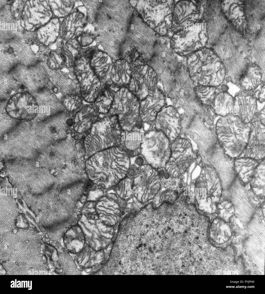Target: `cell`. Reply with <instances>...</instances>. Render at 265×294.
Returning a JSON list of instances; mask_svg holds the SVG:
<instances>
[{"label": "cell", "instance_id": "obj_16", "mask_svg": "<svg viewBox=\"0 0 265 294\" xmlns=\"http://www.w3.org/2000/svg\"><path fill=\"white\" fill-rule=\"evenodd\" d=\"M209 239L216 246H223L228 243L233 235L232 228L229 223L215 217L210 226Z\"/></svg>", "mask_w": 265, "mask_h": 294}, {"label": "cell", "instance_id": "obj_2", "mask_svg": "<svg viewBox=\"0 0 265 294\" xmlns=\"http://www.w3.org/2000/svg\"><path fill=\"white\" fill-rule=\"evenodd\" d=\"M171 154L165 168L171 173L181 175L186 172L194 162L201 164V158L197 150H194L187 137L180 136L171 142Z\"/></svg>", "mask_w": 265, "mask_h": 294}, {"label": "cell", "instance_id": "obj_37", "mask_svg": "<svg viewBox=\"0 0 265 294\" xmlns=\"http://www.w3.org/2000/svg\"><path fill=\"white\" fill-rule=\"evenodd\" d=\"M39 166V162H36V167H38Z\"/></svg>", "mask_w": 265, "mask_h": 294}, {"label": "cell", "instance_id": "obj_3", "mask_svg": "<svg viewBox=\"0 0 265 294\" xmlns=\"http://www.w3.org/2000/svg\"><path fill=\"white\" fill-rule=\"evenodd\" d=\"M159 81L157 74L150 66L140 62L132 66L127 88L140 101L155 92Z\"/></svg>", "mask_w": 265, "mask_h": 294}, {"label": "cell", "instance_id": "obj_18", "mask_svg": "<svg viewBox=\"0 0 265 294\" xmlns=\"http://www.w3.org/2000/svg\"><path fill=\"white\" fill-rule=\"evenodd\" d=\"M264 71L259 67L253 65L247 67L236 85L242 91L254 93L264 83Z\"/></svg>", "mask_w": 265, "mask_h": 294}, {"label": "cell", "instance_id": "obj_23", "mask_svg": "<svg viewBox=\"0 0 265 294\" xmlns=\"http://www.w3.org/2000/svg\"><path fill=\"white\" fill-rule=\"evenodd\" d=\"M265 159L257 167L249 185L251 189L259 196L265 197Z\"/></svg>", "mask_w": 265, "mask_h": 294}, {"label": "cell", "instance_id": "obj_26", "mask_svg": "<svg viewBox=\"0 0 265 294\" xmlns=\"http://www.w3.org/2000/svg\"><path fill=\"white\" fill-rule=\"evenodd\" d=\"M54 2L53 10L56 16L59 17L64 18L74 9L76 1L62 0Z\"/></svg>", "mask_w": 265, "mask_h": 294}, {"label": "cell", "instance_id": "obj_38", "mask_svg": "<svg viewBox=\"0 0 265 294\" xmlns=\"http://www.w3.org/2000/svg\"><path fill=\"white\" fill-rule=\"evenodd\" d=\"M4 139L5 140H7V134H5L4 135Z\"/></svg>", "mask_w": 265, "mask_h": 294}, {"label": "cell", "instance_id": "obj_27", "mask_svg": "<svg viewBox=\"0 0 265 294\" xmlns=\"http://www.w3.org/2000/svg\"><path fill=\"white\" fill-rule=\"evenodd\" d=\"M87 27L78 38L80 39L78 40L82 48L90 46L94 42L96 41L98 34V32L93 25L90 28H87Z\"/></svg>", "mask_w": 265, "mask_h": 294}, {"label": "cell", "instance_id": "obj_9", "mask_svg": "<svg viewBox=\"0 0 265 294\" xmlns=\"http://www.w3.org/2000/svg\"><path fill=\"white\" fill-rule=\"evenodd\" d=\"M250 123V131L247 145L240 157L262 160L265 156V124L260 121Z\"/></svg>", "mask_w": 265, "mask_h": 294}, {"label": "cell", "instance_id": "obj_15", "mask_svg": "<svg viewBox=\"0 0 265 294\" xmlns=\"http://www.w3.org/2000/svg\"><path fill=\"white\" fill-rule=\"evenodd\" d=\"M115 61L106 53L99 49L89 61L91 68L103 83L109 80Z\"/></svg>", "mask_w": 265, "mask_h": 294}, {"label": "cell", "instance_id": "obj_36", "mask_svg": "<svg viewBox=\"0 0 265 294\" xmlns=\"http://www.w3.org/2000/svg\"><path fill=\"white\" fill-rule=\"evenodd\" d=\"M257 28L258 30H260V26L259 24L257 25Z\"/></svg>", "mask_w": 265, "mask_h": 294}, {"label": "cell", "instance_id": "obj_17", "mask_svg": "<svg viewBox=\"0 0 265 294\" xmlns=\"http://www.w3.org/2000/svg\"><path fill=\"white\" fill-rule=\"evenodd\" d=\"M263 160H258L243 156L234 159V169L236 175L241 183L244 186L249 184L257 167Z\"/></svg>", "mask_w": 265, "mask_h": 294}, {"label": "cell", "instance_id": "obj_8", "mask_svg": "<svg viewBox=\"0 0 265 294\" xmlns=\"http://www.w3.org/2000/svg\"><path fill=\"white\" fill-rule=\"evenodd\" d=\"M156 129L162 132L171 142L181 136L180 115L173 107H164L154 122Z\"/></svg>", "mask_w": 265, "mask_h": 294}, {"label": "cell", "instance_id": "obj_25", "mask_svg": "<svg viewBox=\"0 0 265 294\" xmlns=\"http://www.w3.org/2000/svg\"><path fill=\"white\" fill-rule=\"evenodd\" d=\"M61 99L65 110L72 115L75 114L84 104V101L80 93L64 96Z\"/></svg>", "mask_w": 265, "mask_h": 294}, {"label": "cell", "instance_id": "obj_4", "mask_svg": "<svg viewBox=\"0 0 265 294\" xmlns=\"http://www.w3.org/2000/svg\"><path fill=\"white\" fill-rule=\"evenodd\" d=\"M140 105V100L127 87L122 88L116 91L108 115H117L119 121L127 125L133 123L136 124L142 120Z\"/></svg>", "mask_w": 265, "mask_h": 294}, {"label": "cell", "instance_id": "obj_33", "mask_svg": "<svg viewBox=\"0 0 265 294\" xmlns=\"http://www.w3.org/2000/svg\"><path fill=\"white\" fill-rule=\"evenodd\" d=\"M89 217H90L91 218L93 219H97L98 218L97 215L96 214H90L89 215Z\"/></svg>", "mask_w": 265, "mask_h": 294}, {"label": "cell", "instance_id": "obj_34", "mask_svg": "<svg viewBox=\"0 0 265 294\" xmlns=\"http://www.w3.org/2000/svg\"><path fill=\"white\" fill-rule=\"evenodd\" d=\"M128 154L130 156H133L134 155V152L133 151H127Z\"/></svg>", "mask_w": 265, "mask_h": 294}, {"label": "cell", "instance_id": "obj_11", "mask_svg": "<svg viewBox=\"0 0 265 294\" xmlns=\"http://www.w3.org/2000/svg\"><path fill=\"white\" fill-rule=\"evenodd\" d=\"M171 142L161 131L156 129L149 139L148 146L152 148V164L157 168H165L170 157Z\"/></svg>", "mask_w": 265, "mask_h": 294}, {"label": "cell", "instance_id": "obj_12", "mask_svg": "<svg viewBox=\"0 0 265 294\" xmlns=\"http://www.w3.org/2000/svg\"><path fill=\"white\" fill-rule=\"evenodd\" d=\"M166 96L158 86L153 94L140 101V113L142 121L155 122L158 114L166 105Z\"/></svg>", "mask_w": 265, "mask_h": 294}, {"label": "cell", "instance_id": "obj_7", "mask_svg": "<svg viewBox=\"0 0 265 294\" xmlns=\"http://www.w3.org/2000/svg\"><path fill=\"white\" fill-rule=\"evenodd\" d=\"M229 198L233 203L235 214L247 225L254 217L256 210L250 203L248 196L247 189L237 179L227 190Z\"/></svg>", "mask_w": 265, "mask_h": 294}, {"label": "cell", "instance_id": "obj_24", "mask_svg": "<svg viewBox=\"0 0 265 294\" xmlns=\"http://www.w3.org/2000/svg\"><path fill=\"white\" fill-rule=\"evenodd\" d=\"M216 206L215 213L217 217L229 223L235 213L234 207L231 201L227 197H224L222 199L221 198Z\"/></svg>", "mask_w": 265, "mask_h": 294}, {"label": "cell", "instance_id": "obj_10", "mask_svg": "<svg viewBox=\"0 0 265 294\" xmlns=\"http://www.w3.org/2000/svg\"><path fill=\"white\" fill-rule=\"evenodd\" d=\"M259 101L254 93L240 90L234 97L232 114L239 117L246 123L256 118L260 111L258 109Z\"/></svg>", "mask_w": 265, "mask_h": 294}, {"label": "cell", "instance_id": "obj_32", "mask_svg": "<svg viewBox=\"0 0 265 294\" xmlns=\"http://www.w3.org/2000/svg\"><path fill=\"white\" fill-rule=\"evenodd\" d=\"M87 198L85 194H83L81 196L80 201L81 203H84L86 201Z\"/></svg>", "mask_w": 265, "mask_h": 294}, {"label": "cell", "instance_id": "obj_13", "mask_svg": "<svg viewBox=\"0 0 265 294\" xmlns=\"http://www.w3.org/2000/svg\"><path fill=\"white\" fill-rule=\"evenodd\" d=\"M203 66L195 73L197 85L217 87L226 81L227 72L225 66L219 62Z\"/></svg>", "mask_w": 265, "mask_h": 294}, {"label": "cell", "instance_id": "obj_6", "mask_svg": "<svg viewBox=\"0 0 265 294\" xmlns=\"http://www.w3.org/2000/svg\"><path fill=\"white\" fill-rule=\"evenodd\" d=\"M89 23L87 9L83 4L76 6L62 22L60 37L65 40L78 39Z\"/></svg>", "mask_w": 265, "mask_h": 294}, {"label": "cell", "instance_id": "obj_29", "mask_svg": "<svg viewBox=\"0 0 265 294\" xmlns=\"http://www.w3.org/2000/svg\"><path fill=\"white\" fill-rule=\"evenodd\" d=\"M93 183L92 182L90 181H88L86 183H85V190L86 191H88L90 189L93 187Z\"/></svg>", "mask_w": 265, "mask_h": 294}, {"label": "cell", "instance_id": "obj_5", "mask_svg": "<svg viewBox=\"0 0 265 294\" xmlns=\"http://www.w3.org/2000/svg\"><path fill=\"white\" fill-rule=\"evenodd\" d=\"M89 61L78 59L75 61L73 69L81 96L85 102L91 103L97 98L103 83L93 71Z\"/></svg>", "mask_w": 265, "mask_h": 294}, {"label": "cell", "instance_id": "obj_22", "mask_svg": "<svg viewBox=\"0 0 265 294\" xmlns=\"http://www.w3.org/2000/svg\"><path fill=\"white\" fill-rule=\"evenodd\" d=\"M234 97L225 91H220L215 97L213 105L214 111L217 116H225L232 113Z\"/></svg>", "mask_w": 265, "mask_h": 294}, {"label": "cell", "instance_id": "obj_30", "mask_svg": "<svg viewBox=\"0 0 265 294\" xmlns=\"http://www.w3.org/2000/svg\"><path fill=\"white\" fill-rule=\"evenodd\" d=\"M138 129L141 128L143 125V121L142 120L138 121L135 124Z\"/></svg>", "mask_w": 265, "mask_h": 294}, {"label": "cell", "instance_id": "obj_39", "mask_svg": "<svg viewBox=\"0 0 265 294\" xmlns=\"http://www.w3.org/2000/svg\"><path fill=\"white\" fill-rule=\"evenodd\" d=\"M225 56L226 57H228L229 56V53L228 52H226L225 53Z\"/></svg>", "mask_w": 265, "mask_h": 294}, {"label": "cell", "instance_id": "obj_14", "mask_svg": "<svg viewBox=\"0 0 265 294\" xmlns=\"http://www.w3.org/2000/svg\"><path fill=\"white\" fill-rule=\"evenodd\" d=\"M131 63L125 59L115 61L111 69L109 80L112 86L119 89L128 87L132 73Z\"/></svg>", "mask_w": 265, "mask_h": 294}, {"label": "cell", "instance_id": "obj_31", "mask_svg": "<svg viewBox=\"0 0 265 294\" xmlns=\"http://www.w3.org/2000/svg\"><path fill=\"white\" fill-rule=\"evenodd\" d=\"M134 173V170L131 168L129 169L128 171V174L129 176L130 177L132 176Z\"/></svg>", "mask_w": 265, "mask_h": 294}, {"label": "cell", "instance_id": "obj_21", "mask_svg": "<svg viewBox=\"0 0 265 294\" xmlns=\"http://www.w3.org/2000/svg\"><path fill=\"white\" fill-rule=\"evenodd\" d=\"M99 117L100 115L93 103L84 104L72 115L73 124L79 127L92 125Z\"/></svg>", "mask_w": 265, "mask_h": 294}, {"label": "cell", "instance_id": "obj_20", "mask_svg": "<svg viewBox=\"0 0 265 294\" xmlns=\"http://www.w3.org/2000/svg\"><path fill=\"white\" fill-rule=\"evenodd\" d=\"M118 89L113 86L109 81L103 84L98 96L93 103L100 116H103L109 114L115 93Z\"/></svg>", "mask_w": 265, "mask_h": 294}, {"label": "cell", "instance_id": "obj_19", "mask_svg": "<svg viewBox=\"0 0 265 294\" xmlns=\"http://www.w3.org/2000/svg\"><path fill=\"white\" fill-rule=\"evenodd\" d=\"M36 104L32 96L22 93L15 95L11 98L6 109L10 114H15L17 117L22 113H36Z\"/></svg>", "mask_w": 265, "mask_h": 294}, {"label": "cell", "instance_id": "obj_28", "mask_svg": "<svg viewBox=\"0 0 265 294\" xmlns=\"http://www.w3.org/2000/svg\"><path fill=\"white\" fill-rule=\"evenodd\" d=\"M135 163L137 165L141 166L144 163V160L142 157L139 156L136 158Z\"/></svg>", "mask_w": 265, "mask_h": 294}, {"label": "cell", "instance_id": "obj_1", "mask_svg": "<svg viewBox=\"0 0 265 294\" xmlns=\"http://www.w3.org/2000/svg\"><path fill=\"white\" fill-rule=\"evenodd\" d=\"M86 7L89 22L97 31H119L127 23L130 11L125 7L120 9L119 1L83 0Z\"/></svg>", "mask_w": 265, "mask_h": 294}, {"label": "cell", "instance_id": "obj_35", "mask_svg": "<svg viewBox=\"0 0 265 294\" xmlns=\"http://www.w3.org/2000/svg\"><path fill=\"white\" fill-rule=\"evenodd\" d=\"M255 61H256V59H255V58H254V57H253V58H252V61H252V63H254V62H255Z\"/></svg>", "mask_w": 265, "mask_h": 294}]
</instances>
